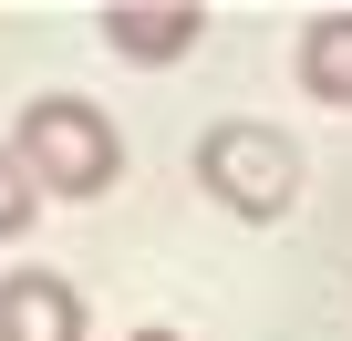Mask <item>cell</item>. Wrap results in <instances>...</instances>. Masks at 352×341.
Masks as SVG:
<instances>
[{"instance_id":"cell-1","label":"cell","mask_w":352,"mask_h":341,"mask_svg":"<svg viewBox=\"0 0 352 341\" xmlns=\"http://www.w3.org/2000/svg\"><path fill=\"white\" fill-rule=\"evenodd\" d=\"M11 155L32 165V187H42V197H73V207L104 197V187L124 176V134H114V114L83 104V93H32Z\"/></svg>"},{"instance_id":"cell-2","label":"cell","mask_w":352,"mask_h":341,"mask_svg":"<svg viewBox=\"0 0 352 341\" xmlns=\"http://www.w3.org/2000/svg\"><path fill=\"white\" fill-rule=\"evenodd\" d=\"M197 187H208L228 217L270 228V217H290V197H300V145L270 134V124H208V134H197Z\"/></svg>"},{"instance_id":"cell-3","label":"cell","mask_w":352,"mask_h":341,"mask_svg":"<svg viewBox=\"0 0 352 341\" xmlns=\"http://www.w3.org/2000/svg\"><path fill=\"white\" fill-rule=\"evenodd\" d=\"M0 341H83V290L63 269H11L0 279Z\"/></svg>"},{"instance_id":"cell-4","label":"cell","mask_w":352,"mask_h":341,"mask_svg":"<svg viewBox=\"0 0 352 341\" xmlns=\"http://www.w3.org/2000/svg\"><path fill=\"white\" fill-rule=\"evenodd\" d=\"M124 62H187L197 52V32H208V11H187V0H166V11H135V0H124V11H104L94 21Z\"/></svg>"},{"instance_id":"cell-5","label":"cell","mask_w":352,"mask_h":341,"mask_svg":"<svg viewBox=\"0 0 352 341\" xmlns=\"http://www.w3.org/2000/svg\"><path fill=\"white\" fill-rule=\"evenodd\" d=\"M300 83H311L321 104H352V11L300 21Z\"/></svg>"},{"instance_id":"cell-6","label":"cell","mask_w":352,"mask_h":341,"mask_svg":"<svg viewBox=\"0 0 352 341\" xmlns=\"http://www.w3.org/2000/svg\"><path fill=\"white\" fill-rule=\"evenodd\" d=\"M32 217H42V187H32V165L0 145V238H21Z\"/></svg>"},{"instance_id":"cell-7","label":"cell","mask_w":352,"mask_h":341,"mask_svg":"<svg viewBox=\"0 0 352 341\" xmlns=\"http://www.w3.org/2000/svg\"><path fill=\"white\" fill-rule=\"evenodd\" d=\"M135 341H176V331H135Z\"/></svg>"}]
</instances>
